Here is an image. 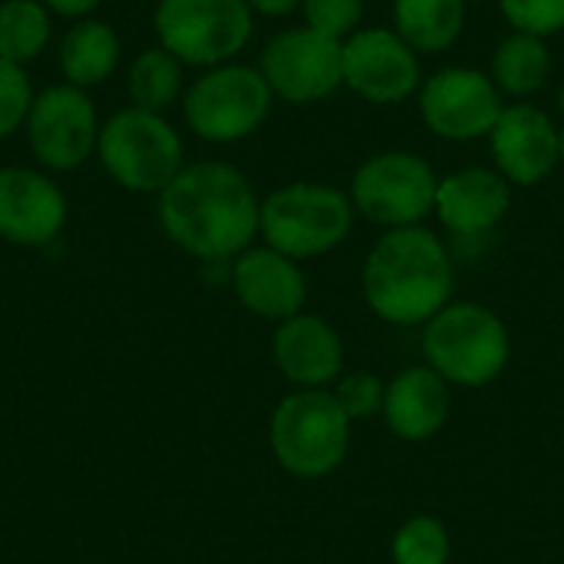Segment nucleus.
Masks as SVG:
<instances>
[{
    "label": "nucleus",
    "instance_id": "f257e3e1",
    "mask_svg": "<svg viewBox=\"0 0 564 564\" xmlns=\"http://www.w3.org/2000/svg\"><path fill=\"white\" fill-rule=\"evenodd\" d=\"M159 221L182 251L228 261L261 231V202L235 165L195 162L159 192Z\"/></svg>",
    "mask_w": 564,
    "mask_h": 564
},
{
    "label": "nucleus",
    "instance_id": "f03ea898",
    "mask_svg": "<svg viewBox=\"0 0 564 564\" xmlns=\"http://www.w3.org/2000/svg\"><path fill=\"white\" fill-rule=\"evenodd\" d=\"M370 311L397 327L433 321L453 297V254L423 225L390 228L364 264Z\"/></svg>",
    "mask_w": 564,
    "mask_h": 564
},
{
    "label": "nucleus",
    "instance_id": "7ed1b4c3",
    "mask_svg": "<svg viewBox=\"0 0 564 564\" xmlns=\"http://www.w3.org/2000/svg\"><path fill=\"white\" fill-rule=\"evenodd\" d=\"M423 357L449 387H486L512 357V337L502 317L476 301H449L423 324Z\"/></svg>",
    "mask_w": 564,
    "mask_h": 564
},
{
    "label": "nucleus",
    "instance_id": "20e7f679",
    "mask_svg": "<svg viewBox=\"0 0 564 564\" xmlns=\"http://www.w3.org/2000/svg\"><path fill=\"white\" fill-rule=\"evenodd\" d=\"M350 416L334 390H294L271 416V453L297 479H324L347 459Z\"/></svg>",
    "mask_w": 564,
    "mask_h": 564
},
{
    "label": "nucleus",
    "instance_id": "39448f33",
    "mask_svg": "<svg viewBox=\"0 0 564 564\" xmlns=\"http://www.w3.org/2000/svg\"><path fill=\"white\" fill-rule=\"evenodd\" d=\"M354 202L347 192L321 182H291L261 202V235L268 248L304 261L344 245L354 228Z\"/></svg>",
    "mask_w": 564,
    "mask_h": 564
},
{
    "label": "nucleus",
    "instance_id": "423d86ee",
    "mask_svg": "<svg viewBox=\"0 0 564 564\" xmlns=\"http://www.w3.org/2000/svg\"><path fill=\"white\" fill-rule=\"evenodd\" d=\"M96 155L109 178L129 192H162L185 169V145L172 122L135 106L116 112L99 129Z\"/></svg>",
    "mask_w": 564,
    "mask_h": 564
},
{
    "label": "nucleus",
    "instance_id": "0eeeda50",
    "mask_svg": "<svg viewBox=\"0 0 564 564\" xmlns=\"http://www.w3.org/2000/svg\"><path fill=\"white\" fill-rule=\"evenodd\" d=\"M254 30L248 0H159V46L185 66H221L238 56Z\"/></svg>",
    "mask_w": 564,
    "mask_h": 564
},
{
    "label": "nucleus",
    "instance_id": "6e6552de",
    "mask_svg": "<svg viewBox=\"0 0 564 564\" xmlns=\"http://www.w3.org/2000/svg\"><path fill=\"white\" fill-rule=\"evenodd\" d=\"M271 102L274 93L261 76V69L241 63H221L192 83L182 109L188 129H195L198 139L238 142L264 126Z\"/></svg>",
    "mask_w": 564,
    "mask_h": 564
},
{
    "label": "nucleus",
    "instance_id": "1a4fd4ad",
    "mask_svg": "<svg viewBox=\"0 0 564 564\" xmlns=\"http://www.w3.org/2000/svg\"><path fill=\"white\" fill-rule=\"evenodd\" d=\"M436 188L440 178L423 155L380 152L357 169L350 202L367 221L383 225L387 231L413 228L436 212Z\"/></svg>",
    "mask_w": 564,
    "mask_h": 564
},
{
    "label": "nucleus",
    "instance_id": "9d476101",
    "mask_svg": "<svg viewBox=\"0 0 564 564\" xmlns=\"http://www.w3.org/2000/svg\"><path fill=\"white\" fill-rule=\"evenodd\" d=\"M261 76L284 102H321L344 83V40L311 26L281 30L261 53Z\"/></svg>",
    "mask_w": 564,
    "mask_h": 564
},
{
    "label": "nucleus",
    "instance_id": "9b49d317",
    "mask_svg": "<svg viewBox=\"0 0 564 564\" xmlns=\"http://www.w3.org/2000/svg\"><path fill=\"white\" fill-rule=\"evenodd\" d=\"M23 129L40 165L53 172H73L89 155H96L102 126L96 119V106L89 93L63 83L33 96Z\"/></svg>",
    "mask_w": 564,
    "mask_h": 564
},
{
    "label": "nucleus",
    "instance_id": "f8f14e48",
    "mask_svg": "<svg viewBox=\"0 0 564 564\" xmlns=\"http://www.w3.org/2000/svg\"><path fill=\"white\" fill-rule=\"evenodd\" d=\"M506 102L492 76L469 66H446L423 83L420 116L426 129L449 142L492 135Z\"/></svg>",
    "mask_w": 564,
    "mask_h": 564
},
{
    "label": "nucleus",
    "instance_id": "ddd939ff",
    "mask_svg": "<svg viewBox=\"0 0 564 564\" xmlns=\"http://www.w3.org/2000/svg\"><path fill=\"white\" fill-rule=\"evenodd\" d=\"M344 83L367 102H403L420 86L416 50L397 30H357L344 40Z\"/></svg>",
    "mask_w": 564,
    "mask_h": 564
},
{
    "label": "nucleus",
    "instance_id": "4468645a",
    "mask_svg": "<svg viewBox=\"0 0 564 564\" xmlns=\"http://www.w3.org/2000/svg\"><path fill=\"white\" fill-rule=\"evenodd\" d=\"M489 142L499 175L512 185H539L562 162V129L529 102L506 106Z\"/></svg>",
    "mask_w": 564,
    "mask_h": 564
},
{
    "label": "nucleus",
    "instance_id": "2eb2a0df",
    "mask_svg": "<svg viewBox=\"0 0 564 564\" xmlns=\"http://www.w3.org/2000/svg\"><path fill=\"white\" fill-rule=\"evenodd\" d=\"M66 225V198L50 175L7 165L0 169V238L20 248L50 245Z\"/></svg>",
    "mask_w": 564,
    "mask_h": 564
},
{
    "label": "nucleus",
    "instance_id": "dca6fc26",
    "mask_svg": "<svg viewBox=\"0 0 564 564\" xmlns=\"http://www.w3.org/2000/svg\"><path fill=\"white\" fill-rule=\"evenodd\" d=\"M271 357L297 390H330L344 377V344L317 314H294L278 324Z\"/></svg>",
    "mask_w": 564,
    "mask_h": 564
},
{
    "label": "nucleus",
    "instance_id": "f3484780",
    "mask_svg": "<svg viewBox=\"0 0 564 564\" xmlns=\"http://www.w3.org/2000/svg\"><path fill=\"white\" fill-rule=\"evenodd\" d=\"M231 284L238 301L264 321H288L301 314L307 297L304 271L294 258L274 248H245L231 264Z\"/></svg>",
    "mask_w": 564,
    "mask_h": 564
},
{
    "label": "nucleus",
    "instance_id": "a211bd4d",
    "mask_svg": "<svg viewBox=\"0 0 564 564\" xmlns=\"http://www.w3.org/2000/svg\"><path fill=\"white\" fill-rule=\"evenodd\" d=\"M453 393L449 383L430 367H406L387 383L383 416L397 440L426 443L433 440L449 420Z\"/></svg>",
    "mask_w": 564,
    "mask_h": 564
},
{
    "label": "nucleus",
    "instance_id": "6ab92c4d",
    "mask_svg": "<svg viewBox=\"0 0 564 564\" xmlns=\"http://www.w3.org/2000/svg\"><path fill=\"white\" fill-rule=\"evenodd\" d=\"M509 202H512L509 182L492 169L453 172L440 178L436 188V215L459 238H476L492 231L506 218Z\"/></svg>",
    "mask_w": 564,
    "mask_h": 564
},
{
    "label": "nucleus",
    "instance_id": "aec40b11",
    "mask_svg": "<svg viewBox=\"0 0 564 564\" xmlns=\"http://www.w3.org/2000/svg\"><path fill=\"white\" fill-rule=\"evenodd\" d=\"M119 66V36L102 20H76L59 43V69L69 86L89 89Z\"/></svg>",
    "mask_w": 564,
    "mask_h": 564
},
{
    "label": "nucleus",
    "instance_id": "412c9836",
    "mask_svg": "<svg viewBox=\"0 0 564 564\" xmlns=\"http://www.w3.org/2000/svg\"><path fill=\"white\" fill-rule=\"evenodd\" d=\"M393 23L416 53H443L463 33L466 0H397Z\"/></svg>",
    "mask_w": 564,
    "mask_h": 564
},
{
    "label": "nucleus",
    "instance_id": "4be33fe9",
    "mask_svg": "<svg viewBox=\"0 0 564 564\" xmlns=\"http://www.w3.org/2000/svg\"><path fill=\"white\" fill-rule=\"evenodd\" d=\"M549 73H552L549 46L542 43V36H532V33L516 30L512 36L499 43L492 56V83L499 86V93L516 96V99L539 93Z\"/></svg>",
    "mask_w": 564,
    "mask_h": 564
},
{
    "label": "nucleus",
    "instance_id": "5701e85b",
    "mask_svg": "<svg viewBox=\"0 0 564 564\" xmlns=\"http://www.w3.org/2000/svg\"><path fill=\"white\" fill-rule=\"evenodd\" d=\"M50 10L43 0H3L0 3V59L30 63L50 43Z\"/></svg>",
    "mask_w": 564,
    "mask_h": 564
},
{
    "label": "nucleus",
    "instance_id": "b1692460",
    "mask_svg": "<svg viewBox=\"0 0 564 564\" xmlns=\"http://www.w3.org/2000/svg\"><path fill=\"white\" fill-rule=\"evenodd\" d=\"M182 59L165 46L142 50L129 69V96L135 109L165 112L182 93Z\"/></svg>",
    "mask_w": 564,
    "mask_h": 564
},
{
    "label": "nucleus",
    "instance_id": "393cba45",
    "mask_svg": "<svg viewBox=\"0 0 564 564\" xmlns=\"http://www.w3.org/2000/svg\"><path fill=\"white\" fill-rule=\"evenodd\" d=\"M393 564H446L449 562V532L433 516L406 519L393 535Z\"/></svg>",
    "mask_w": 564,
    "mask_h": 564
},
{
    "label": "nucleus",
    "instance_id": "a878e982",
    "mask_svg": "<svg viewBox=\"0 0 564 564\" xmlns=\"http://www.w3.org/2000/svg\"><path fill=\"white\" fill-rule=\"evenodd\" d=\"M33 106V86L23 73V66L0 59V139L13 135Z\"/></svg>",
    "mask_w": 564,
    "mask_h": 564
},
{
    "label": "nucleus",
    "instance_id": "bb28decb",
    "mask_svg": "<svg viewBox=\"0 0 564 564\" xmlns=\"http://www.w3.org/2000/svg\"><path fill=\"white\" fill-rule=\"evenodd\" d=\"M334 397H337V403L344 406V413H347L350 420H370V416L383 413L387 387L380 383L377 373L354 370V373H344V377L337 380Z\"/></svg>",
    "mask_w": 564,
    "mask_h": 564
},
{
    "label": "nucleus",
    "instance_id": "cd10ccee",
    "mask_svg": "<svg viewBox=\"0 0 564 564\" xmlns=\"http://www.w3.org/2000/svg\"><path fill=\"white\" fill-rule=\"evenodd\" d=\"M301 7L307 26L334 40L354 36L364 17V0H304Z\"/></svg>",
    "mask_w": 564,
    "mask_h": 564
},
{
    "label": "nucleus",
    "instance_id": "c85d7f7f",
    "mask_svg": "<svg viewBox=\"0 0 564 564\" xmlns=\"http://www.w3.org/2000/svg\"><path fill=\"white\" fill-rule=\"evenodd\" d=\"M506 20L519 33L549 36L564 26V0H499Z\"/></svg>",
    "mask_w": 564,
    "mask_h": 564
},
{
    "label": "nucleus",
    "instance_id": "c756f323",
    "mask_svg": "<svg viewBox=\"0 0 564 564\" xmlns=\"http://www.w3.org/2000/svg\"><path fill=\"white\" fill-rule=\"evenodd\" d=\"M99 3H102V0H43V7H46L50 13L73 17V20H79V17H86V13H93Z\"/></svg>",
    "mask_w": 564,
    "mask_h": 564
},
{
    "label": "nucleus",
    "instance_id": "7c9ffc66",
    "mask_svg": "<svg viewBox=\"0 0 564 564\" xmlns=\"http://www.w3.org/2000/svg\"><path fill=\"white\" fill-rule=\"evenodd\" d=\"M254 13H264V17H288L294 13L304 0H248Z\"/></svg>",
    "mask_w": 564,
    "mask_h": 564
},
{
    "label": "nucleus",
    "instance_id": "2f4dec72",
    "mask_svg": "<svg viewBox=\"0 0 564 564\" xmlns=\"http://www.w3.org/2000/svg\"><path fill=\"white\" fill-rule=\"evenodd\" d=\"M562 162H564V129H562Z\"/></svg>",
    "mask_w": 564,
    "mask_h": 564
},
{
    "label": "nucleus",
    "instance_id": "473e14b6",
    "mask_svg": "<svg viewBox=\"0 0 564 564\" xmlns=\"http://www.w3.org/2000/svg\"><path fill=\"white\" fill-rule=\"evenodd\" d=\"M562 109H564V86H562Z\"/></svg>",
    "mask_w": 564,
    "mask_h": 564
}]
</instances>
